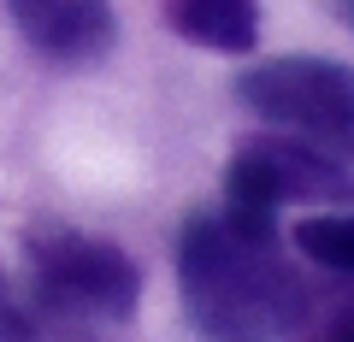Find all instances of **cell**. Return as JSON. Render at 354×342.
Here are the masks:
<instances>
[{
	"instance_id": "cell-1",
	"label": "cell",
	"mask_w": 354,
	"mask_h": 342,
	"mask_svg": "<svg viewBox=\"0 0 354 342\" xmlns=\"http://www.w3.org/2000/svg\"><path fill=\"white\" fill-rule=\"evenodd\" d=\"M183 319L201 342H290L301 336L313 295L278 260V242H242L225 218L195 213L177 236Z\"/></svg>"
},
{
	"instance_id": "cell-2",
	"label": "cell",
	"mask_w": 354,
	"mask_h": 342,
	"mask_svg": "<svg viewBox=\"0 0 354 342\" xmlns=\"http://www.w3.org/2000/svg\"><path fill=\"white\" fill-rule=\"evenodd\" d=\"M283 201H354V171L313 142H295L283 130L254 136L225 165V225L242 242L272 248L278 242V207Z\"/></svg>"
},
{
	"instance_id": "cell-3",
	"label": "cell",
	"mask_w": 354,
	"mask_h": 342,
	"mask_svg": "<svg viewBox=\"0 0 354 342\" xmlns=\"http://www.w3.org/2000/svg\"><path fill=\"white\" fill-rule=\"evenodd\" d=\"M236 101L254 118L319 153L354 165V71L319 53H283V59L248 65L236 77Z\"/></svg>"
},
{
	"instance_id": "cell-4",
	"label": "cell",
	"mask_w": 354,
	"mask_h": 342,
	"mask_svg": "<svg viewBox=\"0 0 354 342\" xmlns=\"http://www.w3.org/2000/svg\"><path fill=\"white\" fill-rule=\"evenodd\" d=\"M24 260L36 272V289L48 307L88 319H130L142 301V272L118 242L83 236L71 225H30Z\"/></svg>"
},
{
	"instance_id": "cell-5",
	"label": "cell",
	"mask_w": 354,
	"mask_h": 342,
	"mask_svg": "<svg viewBox=\"0 0 354 342\" xmlns=\"http://www.w3.org/2000/svg\"><path fill=\"white\" fill-rule=\"evenodd\" d=\"M6 12L48 65H95L118 41L113 0H6Z\"/></svg>"
},
{
	"instance_id": "cell-6",
	"label": "cell",
	"mask_w": 354,
	"mask_h": 342,
	"mask_svg": "<svg viewBox=\"0 0 354 342\" xmlns=\"http://www.w3.org/2000/svg\"><path fill=\"white\" fill-rule=\"evenodd\" d=\"M165 18L183 41L213 53H248L260 41V6L254 0H165Z\"/></svg>"
},
{
	"instance_id": "cell-7",
	"label": "cell",
	"mask_w": 354,
	"mask_h": 342,
	"mask_svg": "<svg viewBox=\"0 0 354 342\" xmlns=\"http://www.w3.org/2000/svg\"><path fill=\"white\" fill-rule=\"evenodd\" d=\"M295 248H301V260H313L319 272L354 278V213L301 218V225H295Z\"/></svg>"
},
{
	"instance_id": "cell-8",
	"label": "cell",
	"mask_w": 354,
	"mask_h": 342,
	"mask_svg": "<svg viewBox=\"0 0 354 342\" xmlns=\"http://www.w3.org/2000/svg\"><path fill=\"white\" fill-rule=\"evenodd\" d=\"M301 342H354V295H348V301H337L330 313H307Z\"/></svg>"
},
{
	"instance_id": "cell-9",
	"label": "cell",
	"mask_w": 354,
	"mask_h": 342,
	"mask_svg": "<svg viewBox=\"0 0 354 342\" xmlns=\"http://www.w3.org/2000/svg\"><path fill=\"white\" fill-rule=\"evenodd\" d=\"M0 342H41L36 325H30V319L18 313L12 301H6V289H0Z\"/></svg>"
}]
</instances>
